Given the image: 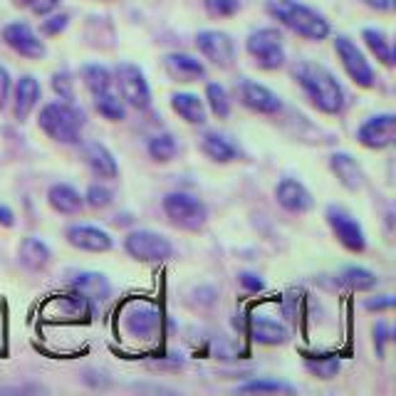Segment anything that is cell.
Listing matches in <instances>:
<instances>
[{
	"mask_svg": "<svg viewBox=\"0 0 396 396\" xmlns=\"http://www.w3.org/2000/svg\"><path fill=\"white\" fill-rule=\"evenodd\" d=\"M38 124H40V129L50 136L52 142L77 144L79 129L85 124V117H82V112L74 109L69 102H50L40 109Z\"/></svg>",
	"mask_w": 396,
	"mask_h": 396,
	"instance_id": "3",
	"label": "cell"
},
{
	"mask_svg": "<svg viewBox=\"0 0 396 396\" xmlns=\"http://www.w3.org/2000/svg\"><path fill=\"white\" fill-rule=\"evenodd\" d=\"M196 45L204 52L206 60H211L215 67L221 69H228L236 60V42L223 30H201L196 35Z\"/></svg>",
	"mask_w": 396,
	"mask_h": 396,
	"instance_id": "11",
	"label": "cell"
},
{
	"mask_svg": "<svg viewBox=\"0 0 396 396\" xmlns=\"http://www.w3.org/2000/svg\"><path fill=\"white\" fill-rule=\"evenodd\" d=\"M114 72H117L119 94L126 104H131L134 109L151 107V90H149V82L142 69L131 63H119Z\"/></svg>",
	"mask_w": 396,
	"mask_h": 396,
	"instance_id": "8",
	"label": "cell"
},
{
	"mask_svg": "<svg viewBox=\"0 0 396 396\" xmlns=\"http://www.w3.org/2000/svg\"><path fill=\"white\" fill-rule=\"evenodd\" d=\"M364 307H367V310H389V307H394V297H391V295L369 297V300L364 302Z\"/></svg>",
	"mask_w": 396,
	"mask_h": 396,
	"instance_id": "40",
	"label": "cell"
},
{
	"mask_svg": "<svg viewBox=\"0 0 396 396\" xmlns=\"http://www.w3.org/2000/svg\"><path fill=\"white\" fill-rule=\"evenodd\" d=\"M17 6H30V3H33V0H15Z\"/></svg>",
	"mask_w": 396,
	"mask_h": 396,
	"instance_id": "46",
	"label": "cell"
},
{
	"mask_svg": "<svg viewBox=\"0 0 396 396\" xmlns=\"http://www.w3.org/2000/svg\"><path fill=\"white\" fill-rule=\"evenodd\" d=\"M65 28H67V15H55L42 23V33L45 35H57V33H63Z\"/></svg>",
	"mask_w": 396,
	"mask_h": 396,
	"instance_id": "39",
	"label": "cell"
},
{
	"mask_svg": "<svg viewBox=\"0 0 396 396\" xmlns=\"http://www.w3.org/2000/svg\"><path fill=\"white\" fill-rule=\"evenodd\" d=\"M124 250L134 258V261L142 263H158V261H169L174 255V245L166 236L154 231H131L124 238Z\"/></svg>",
	"mask_w": 396,
	"mask_h": 396,
	"instance_id": "6",
	"label": "cell"
},
{
	"mask_svg": "<svg viewBox=\"0 0 396 396\" xmlns=\"http://www.w3.org/2000/svg\"><path fill=\"white\" fill-rule=\"evenodd\" d=\"M292 74L305 92V97L320 112L340 114L345 109V90L324 65L302 60V63L295 65Z\"/></svg>",
	"mask_w": 396,
	"mask_h": 396,
	"instance_id": "1",
	"label": "cell"
},
{
	"mask_svg": "<svg viewBox=\"0 0 396 396\" xmlns=\"http://www.w3.org/2000/svg\"><path fill=\"white\" fill-rule=\"evenodd\" d=\"M275 198L277 204L283 206L285 211H290V213H307L312 208V204H315V198L307 191L305 183L295 181V179H283L277 183Z\"/></svg>",
	"mask_w": 396,
	"mask_h": 396,
	"instance_id": "16",
	"label": "cell"
},
{
	"mask_svg": "<svg viewBox=\"0 0 396 396\" xmlns=\"http://www.w3.org/2000/svg\"><path fill=\"white\" fill-rule=\"evenodd\" d=\"M364 42H367L369 50L377 55V60H381V65L391 67L394 65V50H391V42L386 40V35L381 30H374V28H367L362 33Z\"/></svg>",
	"mask_w": 396,
	"mask_h": 396,
	"instance_id": "29",
	"label": "cell"
},
{
	"mask_svg": "<svg viewBox=\"0 0 396 396\" xmlns=\"http://www.w3.org/2000/svg\"><path fill=\"white\" fill-rule=\"evenodd\" d=\"M164 67L169 77L176 79V82H196V79L206 77L204 63L196 60L193 55H186V52H169L164 57Z\"/></svg>",
	"mask_w": 396,
	"mask_h": 396,
	"instance_id": "17",
	"label": "cell"
},
{
	"mask_svg": "<svg viewBox=\"0 0 396 396\" xmlns=\"http://www.w3.org/2000/svg\"><path fill=\"white\" fill-rule=\"evenodd\" d=\"M8 94H10V74L6 67H0V109L6 107Z\"/></svg>",
	"mask_w": 396,
	"mask_h": 396,
	"instance_id": "41",
	"label": "cell"
},
{
	"mask_svg": "<svg viewBox=\"0 0 396 396\" xmlns=\"http://www.w3.org/2000/svg\"><path fill=\"white\" fill-rule=\"evenodd\" d=\"M201 151H204L211 161H215V164H231V161H236V158L240 156L236 144H233L228 136L218 134V131H206V134L201 136Z\"/></svg>",
	"mask_w": 396,
	"mask_h": 396,
	"instance_id": "22",
	"label": "cell"
},
{
	"mask_svg": "<svg viewBox=\"0 0 396 396\" xmlns=\"http://www.w3.org/2000/svg\"><path fill=\"white\" fill-rule=\"evenodd\" d=\"M52 253L47 248V243H42L40 238L28 236L20 243V263H23L28 270H42V267L50 263Z\"/></svg>",
	"mask_w": 396,
	"mask_h": 396,
	"instance_id": "26",
	"label": "cell"
},
{
	"mask_svg": "<svg viewBox=\"0 0 396 396\" xmlns=\"http://www.w3.org/2000/svg\"><path fill=\"white\" fill-rule=\"evenodd\" d=\"M250 337H253L258 345H283V342H288L290 332L285 324L275 322V320L253 317V320H250Z\"/></svg>",
	"mask_w": 396,
	"mask_h": 396,
	"instance_id": "25",
	"label": "cell"
},
{
	"mask_svg": "<svg viewBox=\"0 0 396 396\" xmlns=\"http://www.w3.org/2000/svg\"><path fill=\"white\" fill-rule=\"evenodd\" d=\"M305 367L317 379H332L342 369V362L340 356L334 354H320V356H305Z\"/></svg>",
	"mask_w": 396,
	"mask_h": 396,
	"instance_id": "28",
	"label": "cell"
},
{
	"mask_svg": "<svg viewBox=\"0 0 396 396\" xmlns=\"http://www.w3.org/2000/svg\"><path fill=\"white\" fill-rule=\"evenodd\" d=\"M0 226H6V228H13V226H15V215H13L10 206H3V204H0Z\"/></svg>",
	"mask_w": 396,
	"mask_h": 396,
	"instance_id": "44",
	"label": "cell"
},
{
	"mask_svg": "<svg viewBox=\"0 0 396 396\" xmlns=\"http://www.w3.org/2000/svg\"><path fill=\"white\" fill-rule=\"evenodd\" d=\"M3 40L17 52V55L30 57V60H40L45 55V42L35 35V30L25 23H10L3 28Z\"/></svg>",
	"mask_w": 396,
	"mask_h": 396,
	"instance_id": "15",
	"label": "cell"
},
{
	"mask_svg": "<svg viewBox=\"0 0 396 396\" xmlns=\"http://www.w3.org/2000/svg\"><path fill=\"white\" fill-rule=\"evenodd\" d=\"M329 169L334 171L337 181L347 188V191H359L364 186V171L356 164V158L349 156L347 151H337L329 156Z\"/></svg>",
	"mask_w": 396,
	"mask_h": 396,
	"instance_id": "18",
	"label": "cell"
},
{
	"mask_svg": "<svg viewBox=\"0 0 396 396\" xmlns=\"http://www.w3.org/2000/svg\"><path fill=\"white\" fill-rule=\"evenodd\" d=\"M267 13L305 40H324L329 35V23L322 13L312 10L300 0H267Z\"/></svg>",
	"mask_w": 396,
	"mask_h": 396,
	"instance_id": "2",
	"label": "cell"
},
{
	"mask_svg": "<svg viewBox=\"0 0 396 396\" xmlns=\"http://www.w3.org/2000/svg\"><path fill=\"white\" fill-rule=\"evenodd\" d=\"M386 340H389V329H386L384 322H377V324H374V342H377V349H379V354L384 352Z\"/></svg>",
	"mask_w": 396,
	"mask_h": 396,
	"instance_id": "42",
	"label": "cell"
},
{
	"mask_svg": "<svg viewBox=\"0 0 396 396\" xmlns=\"http://www.w3.org/2000/svg\"><path fill=\"white\" fill-rule=\"evenodd\" d=\"M206 10L215 17H231L240 10V0H206Z\"/></svg>",
	"mask_w": 396,
	"mask_h": 396,
	"instance_id": "36",
	"label": "cell"
},
{
	"mask_svg": "<svg viewBox=\"0 0 396 396\" xmlns=\"http://www.w3.org/2000/svg\"><path fill=\"white\" fill-rule=\"evenodd\" d=\"M67 243L77 250H87V253H107L114 245L112 236L107 231L97 226H85V223H74L65 231Z\"/></svg>",
	"mask_w": 396,
	"mask_h": 396,
	"instance_id": "14",
	"label": "cell"
},
{
	"mask_svg": "<svg viewBox=\"0 0 396 396\" xmlns=\"http://www.w3.org/2000/svg\"><path fill=\"white\" fill-rule=\"evenodd\" d=\"M149 156L154 158V161H158V164H166V161H171V158L176 156V151H179V144H176V139L171 134H156L149 139Z\"/></svg>",
	"mask_w": 396,
	"mask_h": 396,
	"instance_id": "32",
	"label": "cell"
},
{
	"mask_svg": "<svg viewBox=\"0 0 396 396\" xmlns=\"http://www.w3.org/2000/svg\"><path fill=\"white\" fill-rule=\"evenodd\" d=\"M82 82H85V87L92 94L112 90V74H109V69L102 67V65H85V67H82Z\"/></svg>",
	"mask_w": 396,
	"mask_h": 396,
	"instance_id": "31",
	"label": "cell"
},
{
	"mask_svg": "<svg viewBox=\"0 0 396 396\" xmlns=\"http://www.w3.org/2000/svg\"><path fill=\"white\" fill-rule=\"evenodd\" d=\"M40 94H42V90H40V82L33 74H25V77L17 79L15 99H13V114H15L17 122H25L30 117V112L38 107Z\"/></svg>",
	"mask_w": 396,
	"mask_h": 396,
	"instance_id": "19",
	"label": "cell"
},
{
	"mask_svg": "<svg viewBox=\"0 0 396 396\" xmlns=\"http://www.w3.org/2000/svg\"><path fill=\"white\" fill-rule=\"evenodd\" d=\"M47 201L50 206L63 215H79L85 208V196H79V191L69 183H52L47 191Z\"/></svg>",
	"mask_w": 396,
	"mask_h": 396,
	"instance_id": "21",
	"label": "cell"
},
{
	"mask_svg": "<svg viewBox=\"0 0 396 396\" xmlns=\"http://www.w3.org/2000/svg\"><path fill=\"white\" fill-rule=\"evenodd\" d=\"M238 391H272L275 394V391H295V386L277 379H253L238 386Z\"/></svg>",
	"mask_w": 396,
	"mask_h": 396,
	"instance_id": "34",
	"label": "cell"
},
{
	"mask_svg": "<svg viewBox=\"0 0 396 396\" xmlns=\"http://www.w3.org/2000/svg\"><path fill=\"white\" fill-rule=\"evenodd\" d=\"M245 50L261 69H280L285 65L283 35L275 28H261L248 35Z\"/></svg>",
	"mask_w": 396,
	"mask_h": 396,
	"instance_id": "5",
	"label": "cell"
},
{
	"mask_svg": "<svg viewBox=\"0 0 396 396\" xmlns=\"http://www.w3.org/2000/svg\"><path fill=\"white\" fill-rule=\"evenodd\" d=\"M367 6H372V8H377V10H389L391 8V0H364Z\"/></svg>",
	"mask_w": 396,
	"mask_h": 396,
	"instance_id": "45",
	"label": "cell"
},
{
	"mask_svg": "<svg viewBox=\"0 0 396 396\" xmlns=\"http://www.w3.org/2000/svg\"><path fill=\"white\" fill-rule=\"evenodd\" d=\"M334 50H337V57L342 60V67L349 74V79L354 85L364 87H374V69L372 65L367 63V57L362 55V50L352 42L349 38H337L334 40Z\"/></svg>",
	"mask_w": 396,
	"mask_h": 396,
	"instance_id": "9",
	"label": "cell"
},
{
	"mask_svg": "<svg viewBox=\"0 0 396 396\" xmlns=\"http://www.w3.org/2000/svg\"><path fill=\"white\" fill-rule=\"evenodd\" d=\"M55 6H57V0H33V3H30L33 13H38V15H47Z\"/></svg>",
	"mask_w": 396,
	"mask_h": 396,
	"instance_id": "43",
	"label": "cell"
},
{
	"mask_svg": "<svg viewBox=\"0 0 396 396\" xmlns=\"http://www.w3.org/2000/svg\"><path fill=\"white\" fill-rule=\"evenodd\" d=\"M337 285L347 290H354V292H364V290H374L379 285V277L374 275L372 270L359 265H349L337 275Z\"/></svg>",
	"mask_w": 396,
	"mask_h": 396,
	"instance_id": "27",
	"label": "cell"
},
{
	"mask_svg": "<svg viewBox=\"0 0 396 396\" xmlns=\"http://www.w3.org/2000/svg\"><path fill=\"white\" fill-rule=\"evenodd\" d=\"M94 107H97V112L102 114L104 119H109V122H122V119L126 117L124 102H122L119 94H114L112 90L94 94Z\"/></svg>",
	"mask_w": 396,
	"mask_h": 396,
	"instance_id": "30",
	"label": "cell"
},
{
	"mask_svg": "<svg viewBox=\"0 0 396 396\" xmlns=\"http://www.w3.org/2000/svg\"><path fill=\"white\" fill-rule=\"evenodd\" d=\"M52 90L60 94V99L63 102H74V90H72V79H69L67 72H57L55 77H52Z\"/></svg>",
	"mask_w": 396,
	"mask_h": 396,
	"instance_id": "37",
	"label": "cell"
},
{
	"mask_svg": "<svg viewBox=\"0 0 396 396\" xmlns=\"http://www.w3.org/2000/svg\"><path fill=\"white\" fill-rule=\"evenodd\" d=\"M82 156H85L87 166H90L99 179H117L119 174L117 158H114V154L109 151L104 144L85 142L82 144Z\"/></svg>",
	"mask_w": 396,
	"mask_h": 396,
	"instance_id": "20",
	"label": "cell"
},
{
	"mask_svg": "<svg viewBox=\"0 0 396 396\" xmlns=\"http://www.w3.org/2000/svg\"><path fill=\"white\" fill-rule=\"evenodd\" d=\"M122 327L134 340H154L161 327V312L151 302L134 300L122 312Z\"/></svg>",
	"mask_w": 396,
	"mask_h": 396,
	"instance_id": "7",
	"label": "cell"
},
{
	"mask_svg": "<svg viewBox=\"0 0 396 396\" xmlns=\"http://www.w3.org/2000/svg\"><path fill=\"white\" fill-rule=\"evenodd\" d=\"M238 280H240V285H243V290H248V292H261L263 288H265V283L261 280V275H255V272H240L238 275Z\"/></svg>",
	"mask_w": 396,
	"mask_h": 396,
	"instance_id": "38",
	"label": "cell"
},
{
	"mask_svg": "<svg viewBox=\"0 0 396 396\" xmlns=\"http://www.w3.org/2000/svg\"><path fill=\"white\" fill-rule=\"evenodd\" d=\"M206 99H208V107L215 117L226 119L228 114H231V99H228V92L223 90L221 85L211 82V85L206 87Z\"/></svg>",
	"mask_w": 396,
	"mask_h": 396,
	"instance_id": "33",
	"label": "cell"
},
{
	"mask_svg": "<svg viewBox=\"0 0 396 396\" xmlns=\"http://www.w3.org/2000/svg\"><path fill=\"white\" fill-rule=\"evenodd\" d=\"M72 283L79 290V295H85L87 300H107L109 295H112V285H109V280L102 272L94 270L74 272Z\"/></svg>",
	"mask_w": 396,
	"mask_h": 396,
	"instance_id": "24",
	"label": "cell"
},
{
	"mask_svg": "<svg viewBox=\"0 0 396 396\" xmlns=\"http://www.w3.org/2000/svg\"><path fill=\"white\" fill-rule=\"evenodd\" d=\"M171 107L188 124H206V119H208L204 99L198 94H191V92H176L171 97Z\"/></svg>",
	"mask_w": 396,
	"mask_h": 396,
	"instance_id": "23",
	"label": "cell"
},
{
	"mask_svg": "<svg viewBox=\"0 0 396 396\" xmlns=\"http://www.w3.org/2000/svg\"><path fill=\"white\" fill-rule=\"evenodd\" d=\"M238 97H240V102L255 114H277L283 109V99L270 90V87L261 85V82H253V79H243L240 85H238Z\"/></svg>",
	"mask_w": 396,
	"mask_h": 396,
	"instance_id": "13",
	"label": "cell"
},
{
	"mask_svg": "<svg viewBox=\"0 0 396 396\" xmlns=\"http://www.w3.org/2000/svg\"><path fill=\"white\" fill-rule=\"evenodd\" d=\"M161 206H164L166 218L183 231H201L206 226V218H208V208H206L204 201L186 191L166 193Z\"/></svg>",
	"mask_w": 396,
	"mask_h": 396,
	"instance_id": "4",
	"label": "cell"
},
{
	"mask_svg": "<svg viewBox=\"0 0 396 396\" xmlns=\"http://www.w3.org/2000/svg\"><path fill=\"white\" fill-rule=\"evenodd\" d=\"M394 136H396V117L391 112L374 114V117L362 122L359 129H356V139L367 149L391 147V144H394Z\"/></svg>",
	"mask_w": 396,
	"mask_h": 396,
	"instance_id": "12",
	"label": "cell"
},
{
	"mask_svg": "<svg viewBox=\"0 0 396 396\" xmlns=\"http://www.w3.org/2000/svg\"><path fill=\"white\" fill-rule=\"evenodd\" d=\"M324 218H327L334 238H337L349 253H362V250L367 248V238H364L362 226H359L345 208H340V206H329Z\"/></svg>",
	"mask_w": 396,
	"mask_h": 396,
	"instance_id": "10",
	"label": "cell"
},
{
	"mask_svg": "<svg viewBox=\"0 0 396 396\" xmlns=\"http://www.w3.org/2000/svg\"><path fill=\"white\" fill-rule=\"evenodd\" d=\"M114 201V193L109 191L107 186H99V183H92L87 188V196H85V204H90L92 208H107L109 204Z\"/></svg>",
	"mask_w": 396,
	"mask_h": 396,
	"instance_id": "35",
	"label": "cell"
}]
</instances>
